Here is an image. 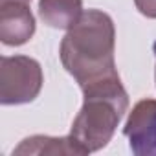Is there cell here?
Here are the masks:
<instances>
[{"mask_svg":"<svg viewBox=\"0 0 156 156\" xmlns=\"http://www.w3.org/2000/svg\"><path fill=\"white\" fill-rule=\"evenodd\" d=\"M114 53V20L101 9H85L81 19L66 30L59 48L64 70L81 88L119 77Z\"/></svg>","mask_w":156,"mask_h":156,"instance_id":"obj_1","label":"cell"},{"mask_svg":"<svg viewBox=\"0 0 156 156\" xmlns=\"http://www.w3.org/2000/svg\"><path fill=\"white\" fill-rule=\"evenodd\" d=\"M81 90L85 99L72 123L70 138L81 156H85L107 147L112 140L129 108V94L119 77L94 83Z\"/></svg>","mask_w":156,"mask_h":156,"instance_id":"obj_2","label":"cell"},{"mask_svg":"<svg viewBox=\"0 0 156 156\" xmlns=\"http://www.w3.org/2000/svg\"><path fill=\"white\" fill-rule=\"evenodd\" d=\"M44 75L39 61L28 55H4L0 59V103H31L42 90Z\"/></svg>","mask_w":156,"mask_h":156,"instance_id":"obj_3","label":"cell"},{"mask_svg":"<svg viewBox=\"0 0 156 156\" xmlns=\"http://www.w3.org/2000/svg\"><path fill=\"white\" fill-rule=\"evenodd\" d=\"M123 134L136 156H156V99H141L134 105Z\"/></svg>","mask_w":156,"mask_h":156,"instance_id":"obj_4","label":"cell"},{"mask_svg":"<svg viewBox=\"0 0 156 156\" xmlns=\"http://www.w3.org/2000/svg\"><path fill=\"white\" fill-rule=\"evenodd\" d=\"M31 2L0 0V41L6 46H22L35 35Z\"/></svg>","mask_w":156,"mask_h":156,"instance_id":"obj_5","label":"cell"},{"mask_svg":"<svg viewBox=\"0 0 156 156\" xmlns=\"http://www.w3.org/2000/svg\"><path fill=\"white\" fill-rule=\"evenodd\" d=\"M83 11V0H39V17L55 30H70Z\"/></svg>","mask_w":156,"mask_h":156,"instance_id":"obj_6","label":"cell"},{"mask_svg":"<svg viewBox=\"0 0 156 156\" xmlns=\"http://www.w3.org/2000/svg\"><path fill=\"white\" fill-rule=\"evenodd\" d=\"M13 154H53V156H59V154H75V156H81L79 149H77L68 136H61V138H55V136H42V134H35V136H30L26 140H22L15 149H13Z\"/></svg>","mask_w":156,"mask_h":156,"instance_id":"obj_7","label":"cell"},{"mask_svg":"<svg viewBox=\"0 0 156 156\" xmlns=\"http://www.w3.org/2000/svg\"><path fill=\"white\" fill-rule=\"evenodd\" d=\"M134 6L143 17L156 19V0H134Z\"/></svg>","mask_w":156,"mask_h":156,"instance_id":"obj_8","label":"cell"},{"mask_svg":"<svg viewBox=\"0 0 156 156\" xmlns=\"http://www.w3.org/2000/svg\"><path fill=\"white\" fill-rule=\"evenodd\" d=\"M26 2H31V0H26Z\"/></svg>","mask_w":156,"mask_h":156,"instance_id":"obj_9","label":"cell"},{"mask_svg":"<svg viewBox=\"0 0 156 156\" xmlns=\"http://www.w3.org/2000/svg\"><path fill=\"white\" fill-rule=\"evenodd\" d=\"M154 50H156V44H154Z\"/></svg>","mask_w":156,"mask_h":156,"instance_id":"obj_10","label":"cell"}]
</instances>
